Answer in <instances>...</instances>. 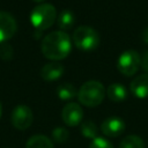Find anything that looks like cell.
<instances>
[{
	"label": "cell",
	"mask_w": 148,
	"mask_h": 148,
	"mask_svg": "<svg viewBox=\"0 0 148 148\" xmlns=\"http://www.w3.org/2000/svg\"><path fill=\"white\" fill-rule=\"evenodd\" d=\"M61 119L67 126H77L82 123L83 110L80 104L71 102L64 106L61 111Z\"/></svg>",
	"instance_id": "cell-7"
},
{
	"label": "cell",
	"mask_w": 148,
	"mask_h": 148,
	"mask_svg": "<svg viewBox=\"0 0 148 148\" xmlns=\"http://www.w3.org/2000/svg\"><path fill=\"white\" fill-rule=\"evenodd\" d=\"M1 111H2V109H1V103H0V116H1Z\"/></svg>",
	"instance_id": "cell-24"
},
{
	"label": "cell",
	"mask_w": 148,
	"mask_h": 148,
	"mask_svg": "<svg viewBox=\"0 0 148 148\" xmlns=\"http://www.w3.org/2000/svg\"><path fill=\"white\" fill-rule=\"evenodd\" d=\"M89 148H113V146L106 139L101 138V136H97V138H95L91 141Z\"/></svg>",
	"instance_id": "cell-19"
},
{
	"label": "cell",
	"mask_w": 148,
	"mask_h": 148,
	"mask_svg": "<svg viewBox=\"0 0 148 148\" xmlns=\"http://www.w3.org/2000/svg\"><path fill=\"white\" fill-rule=\"evenodd\" d=\"M25 148H54L53 142L45 135H32L25 143Z\"/></svg>",
	"instance_id": "cell-14"
},
{
	"label": "cell",
	"mask_w": 148,
	"mask_h": 148,
	"mask_svg": "<svg viewBox=\"0 0 148 148\" xmlns=\"http://www.w3.org/2000/svg\"><path fill=\"white\" fill-rule=\"evenodd\" d=\"M106 95L113 102H123L127 97V89L120 83H112L108 87Z\"/></svg>",
	"instance_id": "cell-12"
},
{
	"label": "cell",
	"mask_w": 148,
	"mask_h": 148,
	"mask_svg": "<svg viewBox=\"0 0 148 148\" xmlns=\"http://www.w3.org/2000/svg\"><path fill=\"white\" fill-rule=\"evenodd\" d=\"M68 136H69V133L64 127H56L52 131V139L57 143H64V142H66L68 140Z\"/></svg>",
	"instance_id": "cell-18"
},
{
	"label": "cell",
	"mask_w": 148,
	"mask_h": 148,
	"mask_svg": "<svg viewBox=\"0 0 148 148\" xmlns=\"http://www.w3.org/2000/svg\"><path fill=\"white\" fill-rule=\"evenodd\" d=\"M140 61L141 56L135 50H126L118 57L117 68L125 76H133L139 71Z\"/></svg>",
	"instance_id": "cell-5"
},
{
	"label": "cell",
	"mask_w": 148,
	"mask_h": 148,
	"mask_svg": "<svg viewBox=\"0 0 148 148\" xmlns=\"http://www.w3.org/2000/svg\"><path fill=\"white\" fill-rule=\"evenodd\" d=\"M17 29L15 18L7 12H0V43L10 39Z\"/></svg>",
	"instance_id": "cell-8"
},
{
	"label": "cell",
	"mask_w": 148,
	"mask_h": 148,
	"mask_svg": "<svg viewBox=\"0 0 148 148\" xmlns=\"http://www.w3.org/2000/svg\"><path fill=\"white\" fill-rule=\"evenodd\" d=\"M140 67L148 73V51H145L143 54L141 56V61H140Z\"/></svg>",
	"instance_id": "cell-21"
},
{
	"label": "cell",
	"mask_w": 148,
	"mask_h": 148,
	"mask_svg": "<svg viewBox=\"0 0 148 148\" xmlns=\"http://www.w3.org/2000/svg\"><path fill=\"white\" fill-rule=\"evenodd\" d=\"M74 23H75V15L72 10L64 9L57 16V25L64 31L71 29L74 25Z\"/></svg>",
	"instance_id": "cell-13"
},
{
	"label": "cell",
	"mask_w": 148,
	"mask_h": 148,
	"mask_svg": "<svg viewBox=\"0 0 148 148\" xmlns=\"http://www.w3.org/2000/svg\"><path fill=\"white\" fill-rule=\"evenodd\" d=\"M57 96L61 101H71L77 96V91L73 84L62 83V84L58 86V88H57Z\"/></svg>",
	"instance_id": "cell-15"
},
{
	"label": "cell",
	"mask_w": 148,
	"mask_h": 148,
	"mask_svg": "<svg viewBox=\"0 0 148 148\" xmlns=\"http://www.w3.org/2000/svg\"><path fill=\"white\" fill-rule=\"evenodd\" d=\"M72 40L80 51L91 52L99 45V35L91 27L80 25L74 30Z\"/></svg>",
	"instance_id": "cell-4"
},
{
	"label": "cell",
	"mask_w": 148,
	"mask_h": 148,
	"mask_svg": "<svg viewBox=\"0 0 148 148\" xmlns=\"http://www.w3.org/2000/svg\"><path fill=\"white\" fill-rule=\"evenodd\" d=\"M141 40L145 44H148V28H145L143 31L141 32Z\"/></svg>",
	"instance_id": "cell-22"
},
{
	"label": "cell",
	"mask_w": 148,
	"mask_h": 148,
	"mask_svg": "<svg viewBox=\"0 0 148 148\" xmlns=\"http://www.w3.org/2000/svg\"><path fill=\"white\" fill-rule=\"evenodd\" d=\"M32 1H35V2H43V1H45V0H32Z\"/></svg>",
	"instance_id": "cell-23"
},
{
	"label": "cell",
	"mask_w": 148,
	"mask_h": 148,
	"mask_svg": "<svg viewBox=\"0 0 148 148\" xmlns=\"http://www.w3.org/2000/svg\"><path fill=\"white\" fill-rule=\"evenodd\" d=\"M130 90L136 98H147L148 97V73L141 74L132 80L130 84Z\"/></svg>",
	"instance_id": "cell-11"
},
{
	"label": "cell",
	"mask_w": 148,
	"mask_h": 148,
	"mask_svg": "<svg viewBox=\"0 0 148 148\" xmlns=\"http://www.w3.org/2000/svg\"><path fill=\"white\" fill-rule=\"evenodd\" d=\"M64 72H65V67L60 62L52 61V62H49L42 67L40 76L44 81L53 82V81L59 80L64 75Z\"/></svg>",
	"instance_id": "cell-10"
},
{
	"label": "cell",
	"mask_w": 148,
	"mask_h": 148,
	"mask_svg": "<svg viewBox=\"0 0 148 148\" xmlns=\"http://www.w3.org/2000/svg\"><path fill=\"white\" fill-rule=\"evenodd\" d=\"M40 50L43 56L50 60H62L71 53L72 40L65 31H52L43 38Z\"/></svg>",
	"instance_id": "cell-1"
},
{
	"label": "cell",
	"mask_w": 148,
	"mask_h": 148,
	"mask_svg": "<svg viewBox=\"0 0 148 148\" xmlns=\"http://www.w3.org/2000/svg\"><path fill=\"white\" fill-rule=\"evenodd\" d=\"M119 148H145L143 140L134 134L126 135L119 143Z\"/></svg>",
	"instance_id": "cell-17"
},
{
	"label": "cell",
	"mask_w": 148,
	"mask_h": 148,
	"mask_svg": "<svg viewBox=\"0 0 148 148\" xmlns=\"http://www.w3.org/2000/svg\"><path fill=\"white\" fill-rule=\"evenodd\" d=\"M80 132H81L82 136L94 140L95 138H97L98 128H97V126H96V124L94 121L86 120V121H82L80 124Z\"/></svg>",
	"instance_id": "cell-16"
},
{
	"label": "cell",
	"mask_w": 148,
	"mask_h": 148,
	"mask_svg": "<svg viewBox=\"0 0 148 148\" xmlns=\"http://www.w3.org/2000/svg\"><path fill=\"white\" fill-rule=\"evenodd\" d=\"M0 53H1V58L5 59V60H7V56H6V54H8V57L12 58V56H13V50H12L10 45L5 44V45H2V46L0 47Z\"/></svg>",
	"instance_id": "cell-20"
},
{
	"label": "cell",
	"mask_w": 148,
	"mask_h": 148,
	"mask_svg": "<svg viewBox=\"0 0 148 148\" xmlns=\"http://www.w3.org/2000/svg\"><path fill=\"white\" fill-rule=\"evenodd\" d=\"M10 120L15 128H17L20 131H24V130L29 128L30 125L32 124L34 114H32L31 109L28 105L20 104L14 108V110L12 112Z\"/></svg>",
	"instance_id": "cell-6"
},
{
	"label": "cell",
	"mask_w": 148,
	"mask_h": 148,
	"mask_svg": "<svg viewBox=\"0 0 148 148\" xmlns=\"http://www.w3.org/2000/svg\"><path fill=\"white\" fill-rule=\"evenodd\" d=\"M57 18V10L51 3L37 5L30 13V23L36 32H42L53 25Z\"/></svg>",
	"instance_id": "cell-3"
},
{
	"label": "cell",
	"mask_w": 148,
	"mask_h": 148,
	"mask_svg": "<svg viewBox=\"0 0 148 148\" xmlns=\"http://www.w3.org/2000/svg\"><path fill=\"white\" fill-rule=\"evenodd\" d=\"M105 94V88L99 81L90 80L80 87L77 91V99L84 106L96 108L103 102Z\"/></svg>",
	"instance_id": "cell-2"
},
{
	"label": "cell",
	"mask_w": 148,
	"mask_h": 148,
	"mask_svg": "<svg viewBox=\"0 0 148 148\" xmlns=\"http://www.w3.org/2000/svg\"><path fill=\"white\" fill-rule=\"evenodd\" d=\"M102 133L109 138H117L125 131V123L119 117H108L101 125Z\"/></svg>",
	"instance_id": "cell-9"
}]
</instances>
